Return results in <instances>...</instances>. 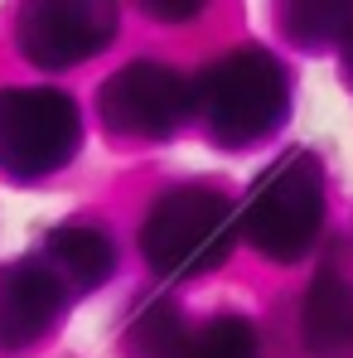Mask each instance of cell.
I'll return each mask as SVG.
<instances>
[{
  "mask_svg": "<svg viewBox=\"0 0 353 358\" xmlns=\"http://www.w3.org/2000/svg\"><path fill=\"white\" fill-rule=\"evenodd\" d=\"M194 112L218 145H257L291 117V73L266 49H233L194 78Z\"/></svg>",
  "mask_w": 353,
  "mask_h": 358,
  "instance_id": "1",
  "label": "cell"
},
{
  "mask_svg": "<svg viewBox=\"0 0 353 358\" xmlns=\"http://www.w3.org/2000/svg\"><path fill=\"white\" fill-rule=\"evenodd\" d=\"M242 242H252L266 262H300L324 228V170L310 150H286L276 165L252 179L237 203Z\"/></svg>",
  "mask_w": 353,
  "mask_h": 358,
  "instance_id": "2",
  "label": "cell"
},
{
  "mask_svg": "<svg viewBox=\"0 0 353 358\" xmlns=\"http://www.w3.org/2000/svg\"><path fill=\"white\" fill-rule=\"evenodd\" d=\"M237 238H242L237 203L208 184H179L170 194H160L141 223L145 262L170 281L203 276V271L223 266Z\"/></svg>",
  "mask_w": 353,
  "mask_h": 358,
  "instance_id": "3",
  "label": "cell"
},
{
  "mask_svg": "<svg viewBox=\"0 0 353 358\" xmlns=\"http://www.w3.org/2000/svg\"><path fill=\"white\" fill-rule=\"evenodd\" d=\"M82 145V112L59 87H0V170L44 179Z\"/></svg>",
  "mask_w": 353,
  "mask_h": 358,
  "instance_id": "4",
  "label": "cell"
},
{
  "mask_svg": "<svg viewBox=\"0 0 353 358\" xmlns=\"http://www.w3.org/2000/svg\"><path fill=\"white\" fill-rule=\"evenodd\" d=\"M97 112L112 136L126 141H165L194 112V83L175 73L170 63L136 59L117 68L97 87Z\"/></svg>",
  "mask_w": 353,
  "mask_h": 358,
  "instance_id": "5",
  "label": "cell"
},
{
  "mask_svg": "<svg viewBox=\"0 0 353 358\" xmlns=\"http://www.w3.org/2000/svg\"><path fill=\"white\" fill-rule=\"evenodd\" d=\"M121 29V10L107 0H44L24 5L15 20L20 54L39 68H73L102 54Z\"/></svg>",
  "mask_w": 353,
  "mask_h": 358,
  "instance_id": "6",
  "label": "cell"
},
{
  "mask_svg": "<svg viewBox=\"0 0 353 358\" xmlns=\"http://www.w3.org/2000/svg\"><path fill=\"white\" fill-rule=\"evenodd\" d=\"M63 276L44 257H20L0 266V354L15 358L34 344H44L68 305Z\"/></svg>",
  "mask_w": 353,
  "mask_h": 358,
  "instance_id": "7",
  "label": "cell"
},
{
  "mask_svg": "<svg viewBox=\"0 0 353 358\" xmlns=\"http://www.w3.org/2000/svg\"><path fill=\"white\" fill-rule=\"evenodd\" d=\"M305 358H353V276L344 266H319L300 305Z\"/></svg>",
  "mask_w": 353,
  "mask_h": 358,
  "instance_id": "8",
  "label": "cell"
},
{
  "mask_svg": "<svg viewBox=\"0 0 353 358\" xmlns=\"http://www.w3.org/2000/svg\"><path fill=\"white\" fill-rule=\"evenodd\" d=\"M44 262L63 276L68 291H97L117 271V242L92 223H68V228L49 233Z\"/></svg>",
  "mask_w": 353,
  "mask_h": 358,
  "instance_id": "9",
  "label": "cell"
},
{
  "mask_svg": "<svg viewBox=\"0 0 353 358\" xmlns=\"http://www.w3.org/2000/svg\"><path fill=\"white\" fill-rule=\"evenodd\" d=\"M184 339H189V329L179 324L175 305H150L145 315H136V324L126 334V349L136 358H179Z\"/></svg>",
  "mask_w": 353,
  "mask_h": 358,
  "instance_id": "10",
  "label": "cell"
},
{
  "mask_svg": "<svg viewBox=\"0 0 353 358\" xmlns=\"http://www.w3.org/2000/svg\"><path fill=\"white\" fill-rule=\"evenodd\" d=\"M179 358H257V334H252L247 320L218 315V320H208L199 334L184 339Z\"/></svg>",
  "mask_w": 353,
  "mask_h": 358,
  "instance_id": "11",
  "label": "cell"
},
{
  "mask_svg": "<svg viewBox=\"0 0 353 358\" xmlns=\"http://www.w3.org/2000/svg\"><path fill=\"white\" fill-rule=\"evenodd\" d=\"M286 34L300 44H344L353 34V5H286Z\"/></svg>",
  "mask_w": 353,
  "mask_h": 358,
  "instance_id": "12",
  "label": "cell"
},
{
  "mask_svg": "<svg viewBox=\"0 0 353 358\" xmlns=\"http://www.w3.org/2000/svg\"><path fill=\"white\" fill-rule=\"evenodd\" d=\"M199 10H203V5H194V0H189V5H184V0H179V5H160V0L145 5V15H155V20H194Z\"/></svg>",
  "mask_w": 353,
  "mask_h": 358,
  "instance_id": "13",
  "label": "cell"
},
{
  "mask_svg": "<svg viewBox=\"0 0 353 358\" xmlns=\"http://www.w3.org/2000/svg\"><path fill=\"white\" fill-rule=\"evenodd\" d=\"M339 54H344V78L353 83V34L344 39V44H339Z\"/></svg>",
  "mask_w": 353,
  "mask_h": 358,
  "instance_id": "14",
  "label": "cell"
}]
</instances>
